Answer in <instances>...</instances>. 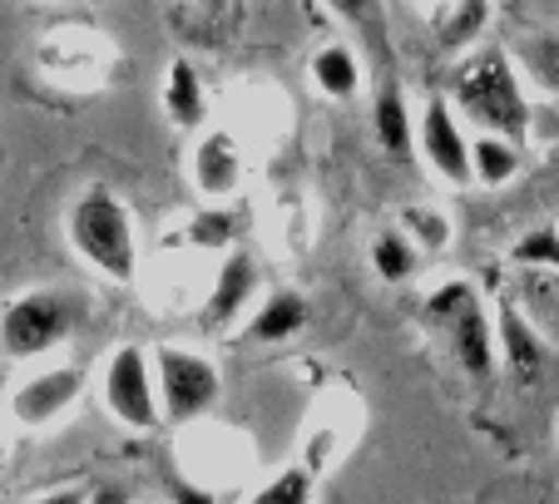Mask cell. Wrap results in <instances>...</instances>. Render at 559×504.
Masks as SVG:
<instances>
[{"label": "cell", "instance_id": "7c38bea8", "mask_svg": "<svg viewBox=\"0 0 559 504\" xmlns=\"http://www.w3.org/2000/svg\"><path fill=\"white\" fill-rule=\"evenodd\" d=\"M471 168H475V183H486V189H500L520 173V148L515 139L506 134H480L471 144Z\"/></svg>", "mask_w": 559, "mask_h": 504}, {"label": "cell", "instance_id": "52a82bcc", "mask_svg": "<svg viewBox=\"0 0 559 504\" xmlns=\"http://www.w3.org/2000/svg\"><path fill=\"white\" fill-rule=\"evenodd\" d=\"M421 148L431 158V168L441 173L445 183H471L475 168H471V139L461 134V124L451 119V105L445 99H431L421 115Z\"/></svg>", "mask_w": 559, "mask_h": 504}, {"label": "cell", "instance_id": "8fae6325", "mask_svg": "<svg viewBox=\"0 0 559 504\" xmlns=\"http://www.w3.org/2000/svg\"><path fill=\"white\" fill-rule=\"evenodd\" d=\"M253 283H258L253 257H243V252H233L228 263H223L218 283H213V297H209V322H228V316L243 312V302L253 297Z\"/></svg>", "mask_w": 559, "mask_h": 504}, {"label": "cell", "instance_id": "5bb4252c", "mask_svg": "<svg viewBox=\"0 0 559 504\" xmlns=\"http://www.w3.org/2000/svg\"><path fill=\"white\" fill-rule=\"evenodd\" d=\"M312 80L322 95L332 99H352L357 95V64H352V55L342 50V45H328V50L312 60Z\"/></svg>", "mask_w": 559, "mask_h": 504}, {"label": "cell", "instance_id": "484cf974", "mask_svg": "<svg viewBox=\"0 0 559 504\" xmlns=\"http://www.w3.org/2000/svg\"><path fill=\"white\" fill-rule=\"evenodd\" d=\"M90 504H129V494H124V490H115V484H105V490L90 494Z\"/></svg>", "mask_w": 559, "mask_h": 504}, {"label": "cell", "instance_id": "d6986e66", "mask_svg": "<svg viewBox=\"0 0 559 504\" xmlns=\"http://www.w3.org/2000/svg\"><path fill=\"white\" fill-rule=\"evenodd\" d=\"M377 139L391 148V154H402V148L412 144V119H406V105L396 95L377 99Z\"/></svg>", "mask_w": 559, "mask_h": 504}, {"label": "cell", "instance_id": "7402d4cb", "mask_svg": "<svg viewBox=\"0 0 559 504\" xmlns=\"http://www.w3.org/2000/svg\"><path fill=\"white\" fill-rule=\"evenodd\" d=\"M480 25H486V0H465L461 11H455V21L445 25L441 40H445V45H465L475 31H480Z\"/></svg>", "mask_w": 559, "mask_h": 504}, {"label": "cell", "instance_id": "9a60e30c", "mask_svg": "<svg viewBox=\"0 0 559 504\" xmlns=\"http://www.w3.org/2000/svg\"><path fill=\"white\" fill-rule=\"evenodd\" d=\"M164 105H169V115L179 119V124H199L203 119V89H199V74H193V64H174L169 70V84H164Z\"/></svg>", "mask_w": 559, "mask_h": 504}, {"label": "cell", "instance_id": "603a6c76", "mask_svg": "<svg viewBox=\"0 0 559 504\" xmlns=\"http://www.w3.org/2000/svg\"><path fill=\"white\" fill-rule=\"evenodd\" d=\"M228 232H233L228 213H203V218H193V242H199V248H223Z\"/></svg>", "mask_w": 559, "mask_h": 504}, {"label": "cell", "instance_id": "3957f363", "mask_svg": "<svg viewBox=\"0 0 559 504\" xmlns=\"http://www.w3.org/2000/svg\"><path fill=\"white\" fill-rule=\"evenodd\" d=\"M431 316L445 326L455 357L471 376H490L496 371V322H490L486 302L471 292V283H445L441 292L431 297Z\"/></svg>", "mask_w": 559, "mask_h": 504}, {"label": "cell", "instance_id": "ba28073f", "mask_svg": "<svg viewBox=\"0 0 559 504\" xmlns=\"http://www.w3.org/2000/svg\"><path fill=\"white\" fill-rule=\"evenodd\" d=\"M80 381L85 376L74 367H55V371H45V376L25 381L11 396V416L21 420V425H45V420H55L60 410H70V400L80 396Z\"/></svg>", "mask_w": 559, "mask_h": 504}, {"label": "cell", "instance_id": "4fadbf2b", "mask_svg": "<svg viewBox=\"0 0 559 504\" xmlns=\"http://www.w3.org/2000/svg\"><path fill=\"white\" fill-rule=\"evenodd\" d=\"M515 60L549 99H559V35H525L515 45Z\"/></svg>", "mask_w": 559, "mask_h": 504}, {"label": "cell", "instance_id": "30bf717a", "mask_svg": "<svg viewBox=\"0 0 559 504\" xmlns=\"http://www.w3.org/2000/svg\"><path fill=\"white\" fill-rule=\"evenodd\" d=\"M238 179H243V164H238L233 139L209 134L199 144V154H193V183H199V193H209V199H228V193L238 189Z\"/></svg>", "mask_w": 559, "mask_h": 504}, {"label": "cell", "instance_id": "5b68a950", "mask_svg": "<svg viewBox=\"0 0 559 504\" xmlns=\"http://www.w3.org/2000/svg\"><path fill=\"white\" fill-rule=\"evenodd\" d=\"M154 371H158V400H164L169 420H193L218 400V371L199 351L164 347L154 357Z\"/></svg>", "mask_w": 559, "mask_h": 504}, {"label": "cell", "instance_id": "ffe728a7", "mask_svg": "<svg viewBox=\"0 0 559 504\" xmlns=\"http://www.w3.org/2000/svg\"><path fill=\"white\" fill-rule=\"evenodd\" d=\"M510 257H515L520 267H559V232H549V228L525 232Z\"/></svg>", "mask_w": 559, "mask_h": 504}, {"label": "cell", "instance_id": "e0dca14e", "mask_svg": "<svg viewBox=\"0 0 559 504\" xmlns=\"http://www.w3.org/2000/svg\"><path fill=\"white\" fill-rule=\"evenodd\" d=\"M371 263H377L381 283H402V277L416 273V248L402 238V232H381L377 248H371Z\"/></svg>", "mask_w": 559, "mask_h": 504}, {"label": "cell", "instance_id": "9c48e42d", "mask_svg": "<svg viewBox=\"0 0 559 504\" xmlns=\"http://www.w3.org/2000/svg\"><path fill=\"white\" fill-rule=\"evenodd\" d=\"M496 336H500V361L510 367V376H515L520 386H539V381H545V341L535 336V326H530L515 307H500Z\"/></svg>", "mask_w": 559, "mask_h": 504}, {"label": "cell", "instance_id": "6da1fadb", "mask_svg": "<svg viewBox=\"0 0 559 504\" xmlns=\"http://www.w3.org/2000/svg\"><path fill=\"white\" fill-rule=\"evenodd\" d=\"M455 105L471 124H480L486 134H506V139H530L535 129V115H530L525 95H520V80L510 70V60L500 50H480L475 60H465L455 70V84H451Z\"/></svg>", "mask_w": 559, "mask_h": 504}, {"label": "cell", "instance_id": "8992f818", "mask_svg": "<svg viewBox=\"0 0 559 504\" xmlns=\"http://www.w3.org/2000/svg\"><path fill=\"white\" fill-rule=\"evenodd\" d=\"M74 326V312L64 297L35 292L5 307V351L11 357H40V351L60 347Z\"/></svg>", "mask_w": 559, "mask_h": 504}, {"label": "cell", "instance_id": "83f0119b", "mask_svg": "<svg viewBox=\"0 0 559 504\" xmlns=\"http://www.w3.org/2000/svg\"><path fill=\"white\" fill-rule=\"evenodd\" d=\"M555 154H559V144H555Z\"/></svg>", "mask_w": 559, "mask_h": 504}, {"label": "cell", "instance_id": "44dd1931", "mask_svg": "<svg viewBox=\"0 0 559 504\" xmlns=\"http://www.w3.org/2000/svg\"><path fill=\"white\" fill-rule=\"evenodd\" d=\"M402 223H406V232H412V242H421V248H445V242H451V223L431 208H406Z\"/></svg>", "mask_w": 559, "mask_h": 504}, {"label": "cell", "instance_id": "4316f807", "mask_svg": "<svg viewBox=\"0 0 559 504\" xmlns=\"http://www.w3.org/2000/svg\"><path fill=\"white\" fill-rule=\"evenodd\" d=\"M332 5H337L342 15H361V5H367V0H332Z\"/></svg>", "mask_w": 559, "mask_h": 504}, {"label": "cell", "instance_id": "277c9868", "mask_svg": "<svg viewBox=\"0 0 559 504\" xmlns=\"http://www.w3.org/2000/svg\"><path fill=\"white\" fill-rule=\"evenodd\" d=\"M105 400H109V410H115V420H124L134 431H154L158 425V416H164L158 371H148V357L139 347H119L115 357H109Z\"/></svg>", "mask_w": 559, "mask_h": 504}, {"label": "cell", "instance_id": "2e32d148", "mask_svg": "<svg viewBox=\"0 0 559 504\" xmlns=\"http://www.w3.org/2000/svg\"><path fill=\"white\" fill-rule=\"evenodd\" d=\"M302 316H307L302 297H293V292H277L273 302H267L263 312H258L253 336H258V341H283V336H293L297 326H302Z\"/></svg>", "mask_w": 559, "mask_h": 504}, {"label": "cell", "instance_id": "ac0fdd59", "mask_svg": "<svg viewBox=\"0 0 559 504\" xmlns=\"http://www.w3.org/2000/svg\"><path fill=\"white\" fill-rule=\"evenodd\" d=\"M248 504H312V475H307L302 465H297V470H283L277 480H267Z\"/></svg>", "mask_w": 559, "mask_h": 504}, {"label": "cell", "instance_id": "cb8c5ba5", "mask_svg": "<svg viewBox=\"0 0 559 504\" xmlns=\"http://www.w3.org/2000/svg\"><path fill=\"white\" fill-rule=\"evenodd\" d=\"M169 500L174 504H213V494L193 490V484H183V480H169Z\"/></svg>", "mask_w": 559, "mask_h": 504}, {"label": "cell", "instance_id": "d4e9b609", "mask_svg": "<svg viewBox=\"0 0 559 504\" xmlns=\"http://www.w3.org/2000/svg\"><path fill=\"white\" fill-rule=\"evenodd\" d=\"M31 504H90V494L85 490H55V494H40V500H31Z\"/></svg>", "mask_w": 559, "mask_h": 504}, {"label": "cell", "instance_id": "7a4b0ae2", "mask_svg": "<svg viewBox=\"0 0 559 504\" xmlns=\"http://www.w3.org/2000/svg\"><path fill=\"white\" fill-rule=\"evenodd\" d=\"M70 242L95 273H105L109 283H129L139 263L134 248V223H129L124 203L109 189L80 193V203L70 208Z\"/></svg>", "mask_w": 559, "mask_h": 504}]
</instances>
